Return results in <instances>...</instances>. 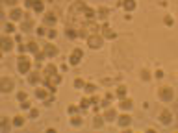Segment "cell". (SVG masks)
<instances>
[{"label": "cell", "instance_id": "cell-1", "mask_svg": "<svg viewBox=\"0 0 178 133\" xmlns=\"http://www.w3.org/2000/svg\"><path fill=\"white\" fill-rule=\"evenodd\" d=\"M43 83H45V87H46L50 93L56 91V87L61 83V76L58 74L56 65H46V67H45V78H43Z\"/></svg>", "mask_w": 178, "mask_h": 133}, {"label": "cell", "instance_id": "cell-2", "mask_svg": "<svg viewBox=\"0 0 178 133\" xmlns=\"http://www.w3.org/2000/svg\"><path fill=\"white\" fill-rule=\"evenodd\" d=\"M17 70H19L20 74H28V72L32 70V61H30V57L20 56L19 59H17Z\"/></svg>", "mask_w": 178, "mask_h": 133}, {"label": "cell", "instance_id": "cell-3", "mask_svg": "<svg viewBox=\"0 0 178 133\" xmlns=\"http://www.w3.org/2000/svg\"><path fill=\"white\" fill-rule=\"evenodd\" d=\"M13 89H15V79L0 78V93H11Z\"/></svg>", "mask_w": 178, "mask_h": 133}, {"label": "cell", "instance_id": "cell-4", "mask_svg": "<svg viewBox=\"0 0 178 133\" xmlns=\"http://www.w3.org/2000/svg\"><path fill=\"white\" fill-rule=\"evenodd\" d=\"M104 44V37L102 35H97V33H91L87 37V46L89 48H100Z\"/></svg>", "mask_w": 178, "mask_h": 133}, {"label": "cell", "instance_id": "cell-5", "mask_svg": "<svg viewBox=\"0 0 178 133\" xmlns=\"http://www.w3.org/2000/svg\"><path fill=\"white\" fill-rule=\"evenodd\" d=\"M13 46H15V41L11 37H6V35L0 37V50H2V52H11Z\"/></svg>", "mask_w": 178, "mask_h": 133}, {"label": "cell", "instance_id": "cell-6", "mask_svg": "<svg viewBox=\"0 0 178 133\" xmlns=\"http://www.w3.org/2000/svg\"><path fill=\"white\" fill-rule=\"evenodd\" d=\"M158 95H159V98H161L163 102H171L173 96H175V91H173L171 87H161V89L158 91Z\"/></svg>", "mask_w": 178, "mask_h": 133}, {"label": "cell", "instance_id": "cell-7", "mask_svg": "<svg viewBox=\"0 0 178 133\" xmlns=\"http://www.w3.org/2000/svg\"><path fill=\"white\" fill-rule=\"evenodd\" d=\"M82 57H84V52H82L80 48H74V50H73V54L69 56V63H71L73 67H76L80 61H82Z\"/></svg>", "mask_w": 178, "mask_h": 133}, {"label": "cell", "instance_id": "cell-8", "mask_svg": "<svg viewBox=\"0 0 178 133\" xmlns=\"http://www.w3.org/2000/svg\"><path fill=\"white\" fill-rule=\"evenodd\" d=\"M20 30H22V32H32V30H34V20L30 17V13L24 15V22H20Z\"/></svg>", "mask_w": 178, "mask_h": 133}, {"label": "cell", "instance_id": "cell-9", "mask_svg": "<svg viewBox=\"0 0 178 133\" xmlns=\"http://www.w3.org/2000/svg\"><path fill=\"white\" fill-rule=\"evenodd\" d=\"M115 122L119 124V128H128L132 124V116L130 115H119L117 118H115Z\"/></svg>", "mask_w": 178, "mask_h": 133}, {"label": "cell", "instance_id": "cell-10", "mask_svg": "<svg viewBox=\"0 0 178 133\" xmlns=\"http://www.w3.org/2000/svg\"><path fill=\"white\" fill-rule=\"evenodd\" d=\"M159 122H161L163 126H169V124L173 122V115H171V111H167V109H163V111L159 113Z\"/></svg>", "mask_w": 178, "mask_h": 133}, {"label": "cell", "instance_id": "cell-11", "mask_svg": "<svg viewBox=\"0 0 178 133\" xmlns=\"http://www.w3.org/2000/svg\"><path fill=\"white\" fill-rule=\"evenodd\" d=\"M26 76H28V83H32V85H37L39 81H43V79H41V74L37 70H30Z\"/></svg>", "mask_w": 178, "mask_h": 133}, {"label": "cell", "instance_id": "cell-12", "mask_svg": "<svg viewBox=\"0 0 178 133\" xmlns=\"http://www.w3.org/2000/svg\"><path fill=\"white\" fill-rule=\"evenodd\" d=\"M22 17H24L22 9H20V8H15V6H13V9L9 11V19L13 20V22H19V20L22 19Z\"/></svg>", "mask_w": 178, "mask_h": 133}, {"label": "cell", "instance_id": "cell-13", "mask_svg": "<svg viewBox=\"0 0 178 133\" xmlns=\"http://www.w3.org/2000/svg\"><path fill=\"white\" fill-rule=\"evenodd\" d=\"M56 22H58V19H56V15H54L52 11L45 13V17H43V24H46V26H54Z\"/></svg>", "mask_w": 178, "mask_h": 133}, {"label": "cell", "instance_id": "cell-14", "mask_svg": "<svg viewBox=\"0 0 178 133\" xmlns=\"http://www.w3.org/2000/svg\"><path fill=\"white\" fill-rule=\"evenodd\" d=\"M43 52L46 54V57H56L58 56V48L54 46V44H45V48H43Z\"/></svg>", "mask_w": 178, "mask_h": 133}, {"label": "cell", "instance_id": "cell-15", "mask_svg": "<svg viewBox=\"0 0 178 133\" xmlns=\"http://www.w3.org/2000/svg\"><path fill=\"white\" fill-rule=\"evenodd\" d=\"M119 6H122L126 11H134L136 8H138V4H136V0H122V2H119Z\"/></svg>", "mask_w": 178, "mask_h": 133}, {"label": "cell", "instance_id": "cell-16", "mask_svg": "<svg viewBox=\"0 0 178 133\" xmlns=\"http://www.w3.org/2000/svg\"><path fill=\"white\" fill-rule=\"evenodd\" d=\"M119 107H121L122 111H128V109H132V107H134V100H128V98H122V100L119 102Z\"/></svg>", "mask_w": 178, "mask_h": 133}, {"label": "cell", "instance_id": "cell-17", "mask_svg": "<svg viewBox=\"0 0 178 133\" xmlns=\"http://www.w3.org/2000/svg\"><path fill=\"white\" fill-rule=\"evenodd\" d=\"M102 116H104V120H106V122H111V120H115V118H117V113H115V109H106Z\"/></svg>", "mask_w": 178, "mask_h": 133}, {"label": "cell", "instance_id": "cell-18", "mask_svg": "<svg viewBox=\"0 0 178 133\" xmlns=\"http://www.w3.org/2000/svg\"><path fill=\"white\" fill-rule=\"evenodd\" d=\"M26 50H28L30 54H34V56H35V54L39 52V46H37V43H35V41H30V43L26 44Z\"/></svg>", "mask_w": 178, "mask_h": 133}, {"label": "cell", "instance_id": "cell-19", "mask_svg": "<svg viewBox=\"0 0 178 133\" xmlns=\"http://www.w3.org/2000/svg\"><path fill=\"white\" fill-rule=\"evenodd\" d=\"M35 96H37L39 100H46V98H48V89H45V87H39V89L35 91Z\"/></svg>", "mask_w": 178, "mask_h": 133}, {"label": "cell", "instance_id": "cell-20", "mask_svg": "<svg viewBox=\"0 0 178 133\" xmlns=\"http://www.w3.org/2000/svg\"><path fill=\"white\" fill-rule=\"evenodd\" d=\"M104 122H106V120H104V116H102V115H97V116H95V120H93V126H95L97 130H100V128L104 126Z\"/></svg>", "mask_w": 178, "mask_h": 133}, {"label": "cell", "instance_id": "cell-21", "mask_svg": "<svg viewBox=\"0 0 178 133\" xmlns=\"http://www.w3.org/2000/svg\"><path fill=\"white\" fill-rule=\"evenodd\" d=\"M11 124H13L15 128H22V124H24V116H22V115H17V116L11 120Z\"/></svg>", "mask_w": 178, "mask_h": 133}, {"label": "cell", "instance_id": "cell-22", "mask_svg": "<svg viewBox=\"0 0 178 133\" xmlns=\"http://www.w3.org/2000/svg\"><path fill=\"white\" fill-rule=\"evenodd\" d=\"M0 130H2V131H9V120H8L6 116L0 118Z\"/></svg>", "mask_w": 178, "mask_h": 133}, {"label": "cell", "instance_id": "cell-23", "mask_svg": "<svg viewBox=\"0 0 178 133\" xmlns=\"http://www.w3.org/2000/svg\"><path fill=\"white\" fill-rule=\"evenodd\" d=\"M89 105H91V100H89L87 96H84V98H82V102H80V109H84V111H85V109H89Z\"/></svg>", "mask_w": 178, "mask_h": 133}, {"label": "cell", "instance_id": "cell-24", "mask_svg": "<svg viewBox=\"0 0 178 133\" xmlns=\"http://www.w3.org/2000/svg\"><path fill=\"white\" fill-rule=\"evenodd\" d=\"M32 9H34V11H37V13H43V9H45V6H43V0H35Z\"/></svg>", "mask_w": 178, "mask_h": 133}, {"label": "cell", "instance_id": "cell-25", "mask_svg": "<svg viewBox=\"0 0 178 133\" xmlns=\"http://www.w3.org/2000/svg\"><path fill=\"white\" fill-rule=\"evenodd\" d=\"M65 35H67L69 39H76V37H78V30H73V28H67V30H65Z\"/></svg>", "mask_w": 178, "mask_h": 133}, {"label": "cell", "instance_id": "cell-26", "mask_svg": "<svg viewBox=\"0 0 178 133\" xmlns=\"http://www.w3.org/2000/svg\"><path fill=\"white\" fill-rule=\"evenodd\" d=\"M117 98H119V100L126 98V87H124V85H119V87H117Z\"/></svg>", "mask_w": 178, "mask_h": 133}, {"label": "cell", "instance_id": "cell-27", "mask_svg": "<svg viewBox=\"0 0 178 133\" xmlns=\"http://www.w3.org/2000/svg\"><path fill=\"white\" fill-rule=\"evenodd\" d=\"M97 15H99L100 19H106V17L110 15V9H108V8H100L99 11H97Z\"/></svg>", "mask_w": 178, "mask_h": 133}, {"label": "cell", "instance_id": "cell-28", "mask_svg": "<svg viewBox=\"0 0 178 133\" xmlns=\"http://www.w3.org/2000/svg\"><path fill=\"white\" fill-rule=\"evenodd\" d=\"M71 124H73L74 128H78V126H82V118H80L78 115H73V118H71Z\"/></svg>", "mask_w": 178, "mask_h": 133}, {"label": "cell", "instance_id": "cell-29", "mask_svg": "<svg viewBox=\"0 0 178 133\" xmlns=\"http://www.w3.org/2000/svg\"><path fill=\"white\" fill-rule=\"evenodd\" d=\"M141 79H143V81H148V79H150V72H148L147 69L141 70Z\"/></svg>", "mask_w": 178, "mask_h": 133}, {"label": "cell", "instance_id": "cell-30", "mask_svg": "<svg viewBox=\"0 0 178 133\" xmlns=\"http://www.w3.org/2000/svg\"><path fill=\"white\" fill-rule=\"evenodd\" d=\"M84 89H85V93H95V91H97V87H95L93 83H85Z\"/></svg>", "mask_w": 178, "mask_h": 133}, {"label": "cell", "instance_id": "cell-31", "mask_svg": "<svg viewBox=\"0 0 178 133\" xmlns=\"http://www.w3.org/2000/svg\"><path fill=\"white\" fill-rule=\"evenodd\" d=\"M84 85H85V83H84L82 78H76V79H74V87H76V89H84Z\"/></svg>", "mask_w": 178, "mask_h": 133}, {"label": "cell", "instance_id": "cell-32", "mask_svg": "<svg viewBox=\"0 0 178 133\" xmlns=\"http://www.w3.org/2000/svg\"><path fill=\"white\" fill-rule=\"evenodd\" d=\"M17 100H19V102H24V100H28V95H26L24 91H20V93H17Z\"/></svg>", "mask_w": 178, "mask_h": 133}, {"label": "cell", "instance_id": "cell-33", "mask_svg": "<svg viewBox=\"0 0 178 133\" xmlns=\"http://www.w3.org/2000/svg\"><path fill=\"white\" fill-rule=\"evenodd\" d=\"M102 37H106V39H115V37H117V33H115V32H111V30H108V32H106Z\"/></svg>", "mask_w": 178, "mask_h": 133}, {"label": "cell", "instance_id": "cell-34", "mask_svg": "<svg viewBox=\"0 0 178 133\" xmlns=\"http://www.w3.org/2000/svg\"><path fill=\"white\" fill-rule=\"evenodd\" d=\"M71 115H78V111H80V107L78 105H69V109H67Z\"/></svg>", "mask_w": 178, "mask_h": 133}, {"label": "cell", "instance_id": "cell-35", "mask_svg": "<svg viewBox=\"0 0 178 133\" xmlns=\"http://www.w3.org/2000/svg\"><path fill=\"white\" fill-rule=\"evenodd\" d=\"M45 33H46V28H45V24H43V26H39V28H37V35H41V37H43Z\"/></svg>", "mask_w": 178, "mask_h": 133}, {"label": "cell", "instance_id": "cell-36", "mask_svg": "<svg viewBox=\"0 0 178 133\" xmlns=\"http://www.w3.org/2000/svg\"><path fill=\"white\" fill-rule=\"evenodd\" d=\"M20 109H30V102H28V100L20 102Z\"/></svg>", "mask_w": 178, "mask_h": 133}, {"label": "cell", "instance_id": "cell-37", "mask_svg": "<svg viewBox=\"0 0 178 133\" xmlns=\"http://www.w3.org/2000/svg\"><path fill=\"white\" fill-rule=\"evenodd\" d=\"M163 22H165V26H173V24H175V22H173V17H165Z\"/></svg>", "mask_w": 178, "mask_h": 133}, {"label": "cell", "instance_id": "cell-38", "mask_svg": "<svg viewBox=\"0 0 178 133\" xmlns=\"http://www.w3.org/2000/svg\"><path fill=\"white\" fill-rule=\"evenodd\" d=\"M58 37V32H56V30H50V32H48V39H56Z\"/></svg>", "mask_w": 178, "mask_h": 133}, {"label": "cell", "instance_id": "cell-39", "mask_svg": "<svg viewBox=\"0 0 178 133\" xmlns=\"http://www.w3.org/2000/svg\"><path fill=\"white\" fill-rule=\"evenodd\" d=\"M30 116H32V118H37V116H39V111H37V109H30Z\"/></svg>", "mask_w": 178, "mask_h": 133}, {"label": "cell", "instance_id": "cell-40", "mask_svg": "<svg viewBox=\"0 0 178 133\" xmlns=\"http://www.w3.org/2000/svg\"><path fill=\"white\" fill-rule=\"evenodd\" d=\"M34 2H35V0H24V6H26V8H34Z\"/></svg>", "mask_w": 178, "mask_h": 133}, {"label": "cell", "instance_id": "cell-41", "mask_svg": "<svg viewBox=\"0 0 178 133\" xmlns=\"http://www.w3.org/2000/svg\"><path fill=\"white\" fill-rule=\"evenodd\" d=\"M13 30H15V26H13V24H6V32H8V33H9V32H13Z\"/></svg>", "mask_w": 178, "mask_h": 133}, {"label": "cell", "instance_id": "cell-42", "mask_svg": "<svg viewBox=\"0 0 178 133\" xmlns=\"http://www.w3.org/2000/svg\"><path fill=\"white\" fill-rule=\"evenodd\" d=\"M4 2H6L8 6H17V2H19V0H4Z\"/></svg>", "mask_w": 178, "mask_h": 133}, {"label": "cell", "instance_id": "cell-43", "mask_svg": "<svg viewBox=\"0 0 178 133\" xmlns=\"http://www.w3.org/2000/svg\"><path fill=\"white\" fill-rule=\"evenodd\" d=\"M156 78L161 79V78H163V70H156Z\"/></svg>", "mask_w": 178, "mask_h": 133}, {"label": "cell", "instance_id": "cell-44", "mask_svg": "<svg viewBox=\"0 0 178 133\" xmlns=\"http://www.w3.org/2000/svg\"><path fill=\"white\" fill-rule=\"evenodd\" d=\"M0 56H2V50H0Z\"/></svg>", "mask_w": 178, "mask_h": 133}]
</instances>
